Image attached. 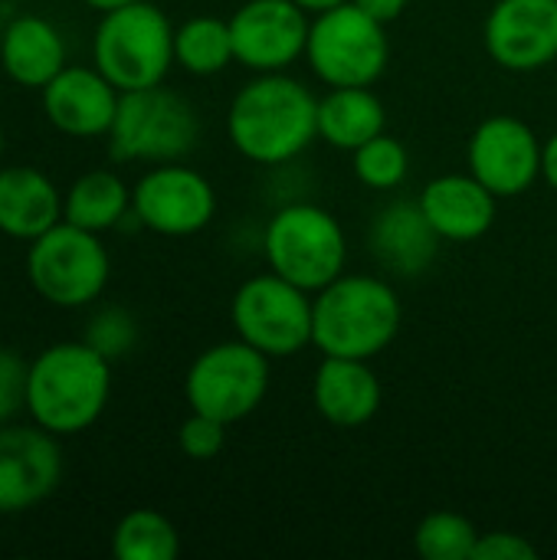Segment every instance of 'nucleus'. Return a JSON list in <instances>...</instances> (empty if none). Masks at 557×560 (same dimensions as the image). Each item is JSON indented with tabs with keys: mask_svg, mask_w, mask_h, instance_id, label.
Instances as JSON below:
<instances>
[{
	"mask_svg": "<svg viewBox=\"0 0 557 560\" xmlns=\"http://www.w3.org/2000/svg\"><path fill=\"white\" fill-rule=\"evenodd\" d=\"M112 259L98 233L59 220L26 249V279L56 308H82L108 285Z\"/></svg>",
	"mask_w": 557,
	"mask_h": 560,
	"instance_id": "7",
	"label": "nucleus"
},
{
	"mask_svg": "<svg viewBox=\"0 0 557 560\" xmlns=\"http://www.w3.org/2000/svg\"><path fill=\"white\" fill-rule=\"evenodd\" d=\"M200 138V118L194 105L161 85L121 92L115 121L108 128L112 161H151L171 164L194 151Z\"/></svg>",
	"mask_w": 557,
	"mask_h": 560,
	"instance_id": "5",
	"label": "nucleus"
},
{
	"mask_svg": "<svg viewBox=\"0 0 557 560\" xmlns=\"http://www.w3.org/2000/svg\"><path fill=\"white\" fill-rule=\"evenodd\" d=\"M269 390V358L246 341H223L200 351L184 377V397L194 413H207L220 423H240Z\"/></svg>",
	"mask_w": 557,
	"mask_h": 560,
	"instance_id": "10",
	"label": "nucleus"
},
{
	"mask_svg": "<svg viewBox=\"0 0 557 560\" xmlns=\"http://www.w3.org/2000/svg\"><path fill=\"white\" fill-rule=\"evenodd\" d=\"M381 381L361 358H325L315 371V410L338 430L371 423L381 410Z\"/></svg>",
	"mask_w": 557,
	"mask_h": 560,
	"instance_id": "18",
	"label": "nucleus"
},
{
	"mask_svg": "<svg viewBox=\"0 0 557 560\" xmlns=\"http://www.w3.org/2000/svg\"><path fill=\"white\" fill-rule=\"evenodd\" d=\"M479 532L460 512H433L414 532V548L427 560H473Z\"/></svg>",
	"mask_w": 557,
	"mask_h": 560,
	"instance_id": "26",
	"label": "nucleus"
},
{
	"mask_svg": "<svg viewBox=\"0 0 557 560\" xmlns=\"http://www.w3.org/2000/svg\"><path fill=\"white\" fill-rule=\"evenodd\" d=\"M177 446L187 459L194 463H210L223 453L227 446V423L207 417V413H194L181 423L177 430Z\"/></svg>",
	"mask_w": 557,
	"mask_h": 560,
	"instance_id": "29",
	"label": "nucleus"
},
{
	"mask_svg": "<svg viewBox=\"0 0 557 560\" xmlns=\"http://www.w3.org/2000/svg\"><path fill=\"white\" fill-rule=\"evenodd\" d=\"M112 361L89 341H59L26 371V413L53 436L89 430L108 407Z\"/></svg>",
	"mask_w": 557,
	"mask_h": 560,
	"instance_id": "2",
	"label": "nucleus"
},
{
	"mask_svg": "<svg viewBox=\"0 0 557 560\" xmlns=\"http://www.w3.org/2000/svg\"><path fill=\"white\" fill-rule=\"evenodd\" d=\"M82 3H89L98 13H108V10H118V7H128V3H138V0H82Z\"/></svg>",
	"mask_w": 557,
	"mask_h": 560,
	"instance_id": "35",
	"label": "nucleus"
},
{
	"mask_svg": "<svg viewBox=\"0 0 557 560\" xmlns=\"http://www.w3.org/2000/svg\"><path fill=\"white\" fill-rule=\"evenodd\" d=\"M292 3H299L305 13H325V10L341 7V3H348V0H292Z\"/></svg>",
	"mask_w": 557,
	"mask_h": 560,
	"instance_id": "34",
	"label": "nucleus"
},
{
	"mask_svg": "<svg viewBox=\"0 0 557 560\" xmlns=\"http://www.w3.org/2000/svg\"><path fill=\"white\" fill-rule=\"evenodd\" d=\"M39 92L49 125L69 138L108 135L121 98V92L95 66H66Z\"/></svg>",
	"mask_w": 557,
	"mask_h": 560,
	"instance_id": "16",
	"label": "nucleus"
},
{
	"mask_svg": "<svg viewBox=\"0 0 557 560\" xmlns=\"http://www.w3.org/2000/svg\"><path fill=\"white\" fill-rule=\"evenodd\" d=\"M174 62L190 75H217L230 62H236L230 20L194 16L181 23L174 30Z\"/></svg>",
	"mask_w": 557,
	"mask_h": 560,
	"instance_id": "24",
	"label": "nucleus"
},
{
	"mask_svg": "<svg viewBox=\"0 0 557 560\" xmlns=\"http://www.w3.org/2000/svg\"><path fill=\"white\" fill-rule=\"evenodd\" d=\"M217 213L213 184L177 161L151 167L131 190V217L158 236H194Z\"/></svg>",
	"mask_w": 557,
	"mask_h": 560,
	"instance_id": "11",
	"label": "nucleus"
},
{
	"mask_svg": "<svg viewBox=\"0 0 557 560\" xmlns=\"http://www.w3.org/2000/svg\"><path fill=\"white\" fill-rule=\"evenodd\" d=\"M85 341L98 354H105L108 361H115V358H125L135 348L138 325H135V318L125 308H102V312L92 315L89 331H85Z\"/></svg>",
	"mask_w": 557,
	"mask_h": 560,
	"instance_id": "28",
	"label": "nucleus"
},
{
	"mask_svg": "<svg viewBox=\"0 0 557 560\" xmlns=\"http://www.w3.org/2000/svg\"><path fill=\"white\" fill-rule=\"evenodd\" d=\"M371 253L378 262L397 276H420L430 269L437 249H440V233L427 220L420 200H397L384 207L374 223H371Z\"/></svg>",
	"mask_w": 557,
	"mask_h": 560,
	"instance_id": "19",
	"label": "nucleus"
},
{
	"mask_svg": "<svg viewBox=\"0 0 557 560\" xmlns=\"http://www.w3.org/2000/svg\"><path fill=\"white\" fill-rule=\"evenodd\" d=\"M401 299L378 276H338L315 292L312 345L325 358H378L401 331Z\"/></svg>",
	"mask_w": 557,
	"mask_h": 560,
	"instance_id": "3",
	"label": "nucleus"
},
{
	"mask_svg": "<svg viewBox=\"0 0 557 560\" xmlns=\"http://www.w3.org/2000/svg\"><path fill=\"white\" fill-rule=\"evenodd\" d=\"M0 154H3V128H0Z\"/></svg>",
	"mask_w": 557,
	"mask_h": 560,
	"instance_id": "36",
	"label": "nucleus"
},
{
	"mask_svg": "<svg viewBox=\"0 0 557 560\" xmlns=\"http://www.w3.org/2000/svg\"><path fill=\"white\" fill-rule=\"evenodd\" d=\"M26 371L30 364L20 354L0 348V427L26 410Z\"/></svg>",
	"mask_w": 557,
	"mask_h": 560,
	"instance_id": "30",
	"label": "nucleus"
},
{
	"mask_svg": "<svg viewBox=\"0 0 557 560\" xmlns=\"http://www.w3.org/2000/svg\"><path fill=\"white\" fill-rule=\"evenodd\" d=\"M355 7H361L368 16H374L378 23H394L404 10H407V0H351Z\"/></svg>",
	"mask_w": 557,
	"mask_h": 560,
	"instance_id": "32",
	"label": "nucleus"
},
{
	"mask_svg": "<svg viewBox=\"0 0 557 560\" xmlns=\"http://www.w3.org/2000/svg\"><path fill=\"white\" fill-rule=\"evenodd\" d=\"M92 59L118 92L161 85L174 62V26L148 0L108 10L95 26Z\"/></svg>",
	"mask_w": 557,
	"mask_h": 560,
	"instance_id": "4",
	"label": "nucleus"
},
{
	"mask_svg": "<svg viewBox=\"0 0 557 560\" xmlns=\"http://www.w3.org/2000/svg\"><path fill=\"white\" fill-rule=\"evenodd\" d=\"M62 220V194L56 184L26 164L0 167V233L33 243Z\"/></svg>",
	"mask_w": 557,
	"mask_h": 560,
	"instance_id": "20",
	"label": "nucleus"
},
{
	"mask_svg": "<svg viewBox=\"0 0 557 560\" xmlns=\"http://www.w3.org/2000/svg\"><path fill=\"white\" fill-rule=\"evenodd\" d=\"M486 49L509 72L555 62L557 0H499L486 16Z\"/></svg>",
	"mask_w": 557,
	"mask_h": 560,
	"instance_id": "15",
	"label": "nucleus"
},
{
	"mask_svg": "<svg viewBox=\"0 0 557 560\" xmlns=\"http://www.w3.org/2000/svg\"><path fill=\"white\" fill-rule=\"evenodd\" d=\"M62 453L43 427H0V515H16L56 492Z\"/></svg>",
	"mask_w": 557,
	"mask_h": 560,
	"instance_id": "14",
	"label": "nucleus"
},
{
	"mask_svg": "<svg viewBox=\"0 0 557 560\" xmlns=\"http://www.w3.org/2000/svg\"><path fill=\"white\" fill-rule=\"evenodd\" d=\"M263 253L276 276L305 292H318L345 272L348 243L341 223L328 210L315 203H289L266 223Z\"/></svg>",
	"mask_w": 557,
	"mask_h": 560,
	"instance_id": "6",
	"label": "nucleus"
},
{
	"mask_svg": "<svg viewBox=\"0 0 557 560\" xmlns=\"http://www.w3.org/2000/svg\"><path fill=\"white\" fill-rule=\"evenodd\" d=\"M542 148L522 118L492 115L469 138V174L496 197H519L542 177Z\"/></svg>",
	"mask_w": 557,
	"mask_h": 560,
	"instance_id": "12",
	"label": "nucleus"
},
{
	"mask_svg": "<svg viewBox=\"0 0 557 560\" xmlns=\"http://www.w3.org/2000/svg\"><path fill=\"white\" fill-rule=\"evenodd\" d=\"M538 551L529 538L515 535V532H492V535H479L476 541V555L473 560H535Z\"/></svg>",
	"mask_w": 557,
	"mask_h": 560,
	"instance_id": "31",
	"label": "nucleus"
},
{
	"mask_svg": "<svg viewBox=\"0 0 557 560\" xmlns=\"http://www.w3.org/2000/svg\"><path fill=\"white\" fill-rule=\"evenodd\" d=\"M181 551V535L154 509L128 512L112 532V555L118 560H174Z\"/></svg>",
	"mask_w": 557,
	"mask_h": 560,
	"instance_id": "25",
	"label": "nucleus"
},
{
	"mask_svg": "<svg viewBox=\"0 0 557 560\" xmlns=\"http://www.w3.org/2000/svg\"><path fill=\"white\" fill-rule=\"evenodd\" d=\"M355 154V174L364 187L371 190H394L404 184L407 171H410V158H407V148L391 138V135H378L371 138L368 144H361Z\"/></svg>",
	"mask_w": 557,
	"mask_h": 560,
	"instance_id": "27",
	"label": "nucleus"
},
{
	"mask_svg": "<svg viewBox=\"0 0 557 560\" xmlns=\"http://www.w3.org/2000/svg\"><path fill=\"white\" fill-rule=\"evenodd\" d=\"M305 59L328 89L374 85L391 59V39L384 23L368 16L351 0L315 13L309 26Z\"/></svg>",
	"mask_w": 557,
	"mask_h": 560,
	"instance_id": "8",
	"label": "nucleus"
},
{
	"mask_svg": "<svg viewBox=\"0 0 557 560\" xmlns=\"http://www.w3.org/2000/svg\"><path fill=\"white\" fill-rule=\"evenodd\" d=\"M305 10L292 0H246L230 16L233 52L253 72H286L309 43Z\"/></svg>",
	"mask_w": 557,
	"mask_h": 560,
	"instance_id": "13",
	"label": "nucleus"
},
{
	"mask_svg": "<svg viewBox=\"0 0 557 560\" xmlns=\"http://www.w3.org/2000/svg\"><path fill=\"white\" fill-rule=\"evenodd\" d=\"M496 200L499 197L473 174L433 177L420 194V207L427 220L433 223L440 240H453V243H469L486 236L496 223Z\"/></svg>",
	"mask_w": 557,
	"mask_h": 560,
	"instance_id": "17",
	"label": "nucleus"
},
{
	"mask_svg": "<svg viewBox=\"0 0 557 560\" xmlns=\"http://www.w3.org/2000/svg\"><path fill=\"white\" fill-rule=\"evenodd\" d=\"M315 299L295 282L266 272L246 279L230 305V322L236 338L272 358H292L312 345Z\"/></svg>",
	"mask_w": 557,
	"mask_h": 560,
	"instance_id": "9",
	"label": "nucleus"
},
{
	"mask_svg": "<svg viewBox=\"0 0 557 560\" xmlns=\"http://www.w3.org/2000/svg\"><path fill=\"white\" fill-rule=\"evenodd\" d=\"M542 177L557 190V135H552L542 148Z\"/></svg>",
	"mask_w": 557,
	"mask_h": 560,
	"instance_id": "33",
	"label": "nucleus"
},
{
	"mask_svg": "<svg viewBox=\"0 0 557 560\" xmlns=\"http://www.w3.org/2000/svg\"><path fill=\"white\" fill-rule=\"evenodd\" d=\"M131 210V190L115 171L82 174L62 197V220L92 233L118 226Z\"/></svg>",
	"mask_w": 557,
	"mask_h": 560,
	"instance_id": "23",
	"label": "nucleus"
},
{
	"mask_svg": "<svg viewBox=\"0 0 557 560\" xmlns=\"http://www.w3.org/2000/svg\"><path fill=\"white\" fill-rule=\"evenodd\" d=\"M387 125V112L371 85L332 89L318 98V138L338 151H358L378 138Z\"/></svg>",
	"mask_w": 557,
	"mask_h": 560,
	"instance_id": "22",
	"label": "nucleus"
},
{
	"mask_svg": "<svg viewBox=\"0 0 557 560\" xmlns=\"http://www.w3.org/2000/svg\"><path fill=\"white\" fill-rule=\"evenodd\" d=\"M0 66L23 89H43L66 69V39L43 16H16L0 36Z\"/></svg>",
	"mask_w": 557,
	"mask_h": 560,
	"instance_id": "21",
	"label": "nucleus"
},
{
	"mask_svg": "<svg viewBox=\"0 0 557 560\" xmlns=\"http://www.w3.org/2000/svg\"><path fill=\"white\" fill-rule=\"evenodd\" d=\"M233 148L253 164H286L299 158L318 135V98L299 79L259 72L246 82L227 112Z\"/></svg>",
	"mask_w": 557,
	"mask_h": 560,
	"instance_id": "1",
	"label": "nucleus"
}]
</instances>
